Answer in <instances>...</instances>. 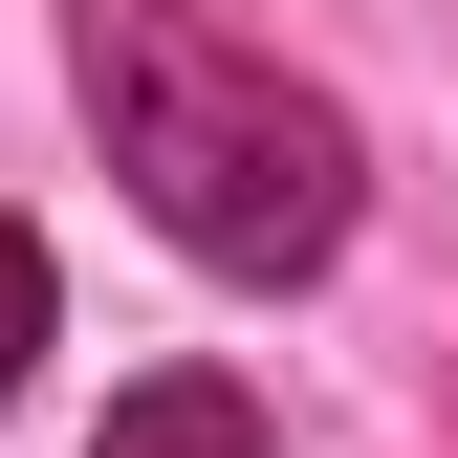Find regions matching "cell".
<instances>
[{
	"mask_svg": "<svg viewBox=\"0 0 458 458\" xmlns=\"http://www.w3.org/2000/svg\"><path fill=\"white\" fill-rule=\"evenodd\" d=\"M22 371H44V241L0 218V393H22Z\"/></svg>",
	"mask_w": 458,
	"mask_h": 458,
	"instance_id": "obj_3",
	"label": "cell"
},
{
	"mask_svg": "<svg viewBox=\"0 0 458 458\" xmlns=\"http://www.w3.org/2000/svg\"><path fill=\"white\" fill-rule=\"evenodd\" d=\"M109 458H262V393L241 371H131L109 393Z\"/></svg>",
	"mask_w": 458,
	"mask_h": 458,
	"instance_id": "obj_2",
	"label": "cell"
},
{
	"mask_svg": "<svg viewBox=\"0 0 458 458\" xmlns=\"http://www.w3.org/2000/svg\"><path fill=\"white\" fill-rule=\"evenodd\" d=\"M88 109H109V175H131L218 284H306L327 241H350V109L284 88L262 44L175 22V0H88Z\"/></svg>",
	"mask_w": 458,
	"mask_h": 458,
	"instance_id": "obj_1",
	"label": "cell"
}]
</instances>
